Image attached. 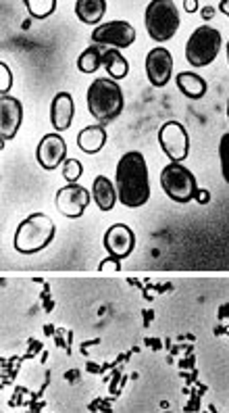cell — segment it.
<instances>
[{
    "label": "cell",
    "mask_w": 229,
    "mask_h": 413,
    "mask_svg": "<svg viewBox=\"0 0 229 413\" xmlns=\"http://www.w3.org/2000/svg\"><path fill=\"white\" fill-rule=\"evenodd\" d=\"M24 121V107L15 96H0V134L3 140H13Z\"/></svg>",
    "instance_id": "obj_13"
},
{
    "label": "cell",
    "mask_w": 229,
    "mask_h": 413,
    "mask_svg": "<svg viewBox=\"0 0 229 413\" xmlns=\"http://www.w3.org/2000/svg\"><path fill=\"white\" fill-rule=\"evenodd\" d=\"M158 144L163 153L171 159V163H181L190 151V138L185 128L179 121H167L158 130Z\"/></svg>",
    "instance_id": "obj_8"
},
{
    "label": "cell",
    "mask_w": 229,
    "mask_h": 413,
    "mask_svg": "<svg viewBox=\"0 0 229 413\" xmlns=\"http://www.w3.org/2000/svg\"><path fill=\"white\" fill-rule=\"evenodd\" d=\"M104 142H107V130H104L100 124H98V126H88V128H84V130L80 132V136H77V146H80L84 153H88V155L100 153L102 146H104Z\"/></svg>",
    "instance_id": "obj_16"
},
{
    "label": "cell",
    "mask_w": 229,
    "mask_h": 413,
    "mask_svg": "<svg viewBox=\"0 0 229 413\" xmlns=\"http://www.w3.org/2000/svg\"><path fill=\"white\" fill-rule=\"evenodd\" d=\"M92 42L96 47H111V49H129L136 42V30L129 22H109L96 26L92 32Z\"/></svg>",
    "instance_id": "obj_7"
},
{
    "label": "cell",
    "mask_w": 229,
    "mask_h": 413,
    "mask_svg": "<svg viewBox=\"0 0 229 413\" xmlns=\"http://www.w3.org/2000/svg\"><path fill=\"white\" fill-rule=\"evenodd\" d=\"M227 63H229V42H227Z\"/></svg>",
    "instance_id": "obj_30"
},
{
    "label": "cell",
    "mask_w": 229,
    "mask_h": 413,
    "mask_svg": "<svg viewBox=\"0 0 229 413\" xmlns=\"http://www.w3.org/2000/svg\"><path fill=\"white\" fill-rule=\"evenodd\" d=\"M102 67L107 69L111 80H123L129 74V63L127 59L117 51V49H107L102 55Z\"/></svg>",
    "instance_id": "obj_19"
},
{
    "label": "cell",
    "mask_w": 229,
    "mask_h": 413,
    "mask_svg": "<svg viewBox=\"0 0 229 413\" xmlns=\"http://www.w3.org/2000/svg\"><path fill=\"white\" fill-rule=\"evenodd\" d=\"M102 51H100V47H88L82 55H80V59H77V69L82 71V74H94V71H98L100 67H102Z\"/></svg>",
    "instance_id": "obj_20"
},
{
    "label": "cell",
    "mask_w": 229,
    "mask_h": 413,
    "mask_svg": "<svg viewBox=\"0 0 229 413\" xmlns=\"http://www.w3.org/2000/svg\"><path fill=\"white\" fill-rule=\"evenodd\" d=\"M183 9H185L187 13H194V11L198 9V0H185V3H183Z\"/></svg>",
    "instance_id": "obj_27"
},
{
    "label": "cell",
    "mask_w": 229,
    "mask_h": 413,
    "mask_svg": "<svg viewBox=\"0 0 229 413\" xmlns=\"http://www.w3.org/2000/svg\"><path fill=\"white\" fill-rule=\"evenodd\" d=\"M227 119H229V103H227Z\"/></svg>",
    "instance_id": "obj_31"
},
{
    "label": "cell",
    "mask_w": 229,
    "mask_h": 413,
    "mask_svg": "<svg viewBox=\"0 0 229 413\" xmlns=\"http://www.w3.org/2000/svg\"><path fill=\"white\" fill-rule=\"evenodd\" d=\"M212 15H214V7H204L202 9V19H212Z\"/></svg>",
    "instance_id": "obj_28"
},
{
    "label": "cell",
    "mask_w": 229,
    "mask_h": 413,
    "mask_svg": "<svg viewBox=\"0 0 229 413\" xmlns=\"http://www.w3.org/2000/svg\"><path fill=\"white\" fill-rule=\"evenodd\" d=\"M161 188L173 203L185 205L196 199L198 182L196 176L181 163H169L161 171Z\"/></svg>",
    "instance_id": "obj_5"
},
{
    "label": "cell",
    "mask_w": 229,
    "mask_h": 413,
    "mask_svg": "<svg viewBox=\"0 0 229 413\" xmlns=\"http://www.w3.org/2000/svg\"><path fill=\"white\" fill-rule=\"evenodd\" d=\"M115 188H117L119 201L129 209H138V207L148 203L150 182H148L146 159H144L142 153L129 151L119 159L117 176H115Z\"/></svg>",
    "instance_id": "obj_1"
},
{
    "label": "cell",
    "mask_w": 229,
    "mask_h": 413,
    "mask_svg": "<svg viewBox=\"0 0 229 413\" xmlns=\"http://www.w3.org/2000/svg\"><path fill=\"white\" fill-rule=\"evenodd\" d=\"M175 84H177L179 92L183 96L192 99V101H198V99H202L206 94V82H204V78H200L194 71H181V74H177Z\"/></svg>",
    "instance_id": "obj_17"
},
{
    "label": "cell",
    "mask_w": 229,
    "mask_h": 413,
    "mask_svg": "<svg viewBox=\"0 0 229 413\" xmlns=\"http://www.w3.org/2000/svg\"><path fill=\"white\" fill-rule=\"evenodd\" d=\"M179 11L173 0H152L146 7L144 26L154 42H167L179 30Z\"/></svg>",
    "instance_id": "obj_4"
},
{
    "label": "cell",
    "mask_w": 229,
    "mask_h": 413,
    "mask_svg": "<svg viewBox=\"0 0 229 413\" xmlns=\"http://www.w3.org/2000/svg\"><path fill=\"white\" fill-rule=\"evenodd\" d=\"M121 259H117V257H109L107 261H102L100 265H98V269L100 271H109L111 267H113V271H119L121 269V263H119Z\"/></svg>",
    "instance_id": "obj_25"
},
{
    "label": "cell",
    "mask_w": 229,
    "mask_h": 413,
    "mask_svg": "<svg viewBox=\"0 0 229 413\" xmlns=\"http://www.w3.org/2000/svg\"><path fill=\"white\" fill-rule=\"evenodd\" d=\"M104 13H107V3H104V0H77V3H75V15L88 26L100 24Z\"/></svg>",
    "instance_id": "obj_18"
},
{
    "label": "cell",
    "mask_w": 229,
    "mask_h": 413,
    "mask_svg": "<svg viewBox=\"0 0 229 413\" xmlns=\"http://www.w3.org/2000/svg\"><path fill=\"white\" fill-rule=\"evenodd\" d=\"M26 7L36 19H46L48 15H53L57 0H26Z\"/></svg>",
    "instance_id": "obj_21"
},
{
    "label": "cell",
    "mask_w": 229,
    "mask_h": 413,
    "mask_svg": "<svg viewBox=\"0 0 229 413\" xmlns=\"http://www.w3.org/2000/svg\"><path fill=\"white\" fill-rule=\"evenodd\" d=\"M65 157H67V144H65L63 136L57 134V132L55 134H46L40 140L38 149H36V159H38L40 167H44L48 171H53L61 163H65L67 161Z\"/></svg>",
    "instance_id": "obj_11"
},
{
    "label": "cell",
    "mask_w": 229,
    "mask_h": 413,
    "mask_svg": "<svg viewBox=\"0 0 229 413\" xmlns=\"http://www.w3.org/2000/svg\"><path fill=\"white\" fill-rule=\"evenodd\" d=\"M92 199L96 201L100 211H113L115 203L119 201V194L107 176H96V180L92 184Z\"/></svg>",
    "instance_id": "obj_15"
},
{
    "label": "cell",
    "mask_w": 229,
    "mask_h": 413,
    "mask_svg": "<svg viewBox=\"0 0 229 413\" xmlns=\"http://www.w3.org/2000/svg\"><path fill=\"white\" fill-rule=\"evenodd\" d=\"M125 101L119 84L111 78L94 80L88 88V109L90 115L102 126L115 121L123 113Z\"/></svg>",
    "instance_id": "obj_2"
},
{
    "label": "cell",
    "mask_w": 229,
    "mask_h": 413,
    "mask_svg": "<svg viewBox=\"0 0 229 413\" xmlns=\"http://www.w3.org/2000/svg\"><path fill=\"white\" fill-rule=\"evenodd\" d=\"M219 159H221V174H223V180L229 184V132L221 136Z\"/></svg>",
    "instance_id": "obj_23"
},
{
    "label": "cell",
    "mask_w": 229,
    "mask_h": 413,
    "mask_svg": "<svg viewBox=\"0 0 229 413\" xmlns=\"http://www.w3.org/2000/svg\"><path fill=\"white\" fill-rule=\"evenodd\" d=\"M219 9L229 17V0H221V3H219Z\"/></svg>",
    "instance_id": "obj_29"
},
{
    "label": "cell",
    "mask_w": 229,
    "mask_h": 413,
    "mask_svg": "<svg viewBox=\"0 0 229 413\" xmlns=\"http://www.w3.org/2000/svg\"><path fill=\"white\" fill-rule=\"evenodd\" d=\"M173 74V57L167 49L156 47L146 55V76L154 88L167 86Z\"/></svg>",
    "instance_id": "obj_10"
},
{
    "label": "cell",
    "mask_w": 229,
    "mask_h": 413,
    "mask_svg": "<svg viewBox=\"0 0 229 413\" xmlns=\"http://www.w3.org/2000/svg\"><path fill=\"white\" fill-rule=\"evenodd\" d=\"M92 194L82 184H67L57 192V207L65 217L77 219L84 215L86 207L90 205Z\"/></svg>",
    "instance_id": "obj_9"
},
{
    "label": "cell",
    "mask_w": 229,
    "mask_h": 413,
    "mask_svg": "<svg viewBox=\"0 0 229 413\" xmlns=\"http://www.w3.org/2000/svg\"><path fill=\"white\" fill-rule=\"evenodd\" d=\"M0 74H3V82H0V94L7 96V92L13 86V74H11V69H9L7 63H0Z\"/></svg>",
    "instance_id": "obj_24"
},
{
    "label": "cell",
    "mask_w": 229,
    "mask_h": 413,
    "mask_svg": "<svg viewBox=\"0 0 229 413\" xmlns=\"http://www.w3.org/2000/svg\"><path fill=\"white\" fill-rule=\"evenodd\" d=\"M82 174H84V165L77 159H67L63 163V178L69 184H77V180L82 178Z\"/></svg>",
    "instance_id": "obj_22"
},
{
    "label": "cell",
    "mask_w": 229,
    "mask_h": 413,
    "mask_svg": "<svg viewBox=\"0 0 229 413\" xmlns=\"http://www.w3.org/2000/svg\"><path fill=\"white\" fill-rule=\"evenodd\" d=\"M73 113H75V105H73L71 94L59 92L53 99V105H51V124L57 130V134L69 130V126L73 121Z\"/></svg>",
    "instance_id": "obj_14"
},
{
    "label": "cell",
    "mask_w": 229,
    "mask_h": 413,
    "mask_svg": "<svg viewBox=\"0 0 229 413\" xmlns=\"http://www.w3.org/2000/svg\"><path fill=\"white\" fill-rule=\"evenodd\" d=\"M55 234L57 226L46 213H32L17 226L13 246L21 255H34L46 248L55 240Z\"/></svg>",
    "instance_id": "obj_3"
},
{
    "label": "cell",
    "mask_w": 229,
    "mask_h": 413,
    "mask_svg": "<svg viewBox=\"0 0 229 413\" xmlns=\"http://www.w3.org/2000/svg\"><path fill=\"white\" fill-rule=\"evenodd\" d=\"M196 203L208 205V203H210V192H208L206 188H198V192H196Z\"/></svg>",
    "instance_id": "obj_26"
},
{
    "label": "cell",
    "mask_w": 229,
    "mask_h": 413,
    "mask_svg": "<svg viewBox=\"0 0 229 413\" xmlns=\"http://www.w3.org/2000/svg\"><path fill=\"white\" fill-rule=\"evenodd\" d=\"M221 51V32L210 26H200L185 44V59L194 67L210 65Z\"/></svg>",
    "instance_id": "obj_6"
},
{
    "label": "cell",
    "mask_w": 229,
    "mask_h": 413,
    "mask_svg": "<svg viewBox=\"0 0 229 413\" xmlns=\"http://www.w3.org/2000/svg\"><path fill=\"white\" fill-rule=\"evenodd\" d=\"M104 248L109 251L111 257L125 259L134 253L136 248V234L129 226L125 224H115L107 230L104 234Z\"/></svg>",
    "instance_id": "obj_12"
}]
</instances>
